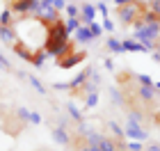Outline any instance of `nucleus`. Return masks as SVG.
Here are the masks:
<instances>
[{
    "label": "nucleus",
    "mask_w": 160,
    "mask_h": 151,
    "mask_svg": "<svg viewBox=\"0 0 160 151\" xmlns=\"http://www.w3.org/2000/svg\"><path fill=\"white\" fill-rule=\"evenodd\" d=\"M144 12H147V3L137 0V3H128V5H121L119 7V18L123 23H130V25H142V18H144Z\"/></svg>",
    "instance_id": "nucleus-1"
},
{
    "label": "nucleus",
    "mask_w": 160,
    "mask_h": 151,
    "mask_svg": "<svg viewBox=\"0 0 160 151\" xmlns=\"http://www.w3.org/2000/svg\"><path fill=\"white\" fill-rule=\"evenodd\" d=\"M135 41L144 44L149 50H156L158 46V23H142L135 28Z\"/></svg>",
    "instance_id": "nucleus-2"
},
{
    "label": "nucleus",
    "mask_w": 160,
    "mask_h": 151,
    "mask_svg": "<svg viewBox=\"0 0 160 151\" xmlns=\"http://www.w3.org/2000/svg\"><path fill=\"white\" fill-rule=\"evenodd\" d=\"M123 138H130L135 142H144L149 138V133L144 131V128L140 124H130V121H126V128H123Z\"/></svg>",
    "instance_id": "nucleus-3"
},
{
    "label": "nucleus",
    "mask_w": 160,
    "mask_h": 151,
    "mask_svg": "<svg viewBox=\"0 0 160 151\" xmlns=\"http://www.w3.org/2000/svg\"><path fill=\"white\" fill-rule=\"evenodd\" d=\"M82 60H85V53H76V50H71V53L57 57V67H60V69H71V67H76V64H80Z\"/></svg>",
    "instance_id": "nucleus-4"
},
{
    "label": "nucleus",
    "mask_w": 160,
    "mask_h": 151,
    "mask_svg": "<svg viewBox=\"0 0 160 151\" xmlns=\"http://www.w3.org/2000/svg\"><path fill=\"white\" fill-rule=\"evenodd\" d=\"M12 46H14V53H16L18 57H23L25 62H30V64L34 62V55L39 53V50H37V53H34L32 48H28L25 44H21V41H16V44H12Z\"/></svg>",
    "instance_id": "nucleus-5"
},
{
    "label": "nucleus",
    "mask_w": 160,
    "mask_h": 151,
    "mask_svg": "<svg viewBox=\"0 0 160 151\" xmlns=\"http://www.w3.org/2000/svg\"><path fill=\"white\" fill-rule=\"evenodd\" d=\"M121 50H130V53H147V46L140 44V41H135V39H123L121 41Z\"/></svg>",
    "instance_id": "nucleus-6"
},
{
    "label": "nucleus",
    "mask_w": 160,
    "mask_h": 151,
    "mask_svg": "<svg viewBox=\"0 0 160 151\" xmlns=\"http://www.w3.org/2000/svg\"><path fill=\"white\" fill-rule=\"evenodd\" d=\"M73 37H76V41H78V44H89V41L94 39V37H92V32H89V28H87V25H80L78 30L73 32Z\"/></svg>",
    "instance_id": "nucleus-7"
},
{
    "label": "nucleus",
    "mask_w": 160,
    "mask_h": 151,
    "mask_svg": "<svg viewBox=\"0 0 160 151\" xmlns=\"http://www.w3.org/2000/svg\"><path fill=\"white\" fill-rule=\"evenodd\" d=\"M50 135H53V140L57 142V144H69V133H67V128H62V126H57L50 131Z\"/></svg>",
    "instance_id": "nucleus-8"
},
{
    "label": "nucleus",
    "mask_w": 160,
    "mask_h": 151,
    "mask_svg": "<svg viewBox=\"0 0 160 151\" xmlns=\"http://www.w3.org/2000/svg\"><path fill=\"white\" fill-rule=\"evenodd\" d=\"M80 16H82V21H80V23H87V25H89L92 21H94V16H96V7H94V5H82Z\"/></svg>",
    "instance_id": "nucleus-9"
},
{
    "label": "nucleus",
    "mask_w": 160,
    "mask_h": 151,
    "mask_svg": "<svg viewBox=\"0 0 160 151\" xmlns=\"http://www.w3.org/2000/svg\"><path fill=\"white\" fill-rule=\"evenodd\" d=\"M0 39L5 41V44H14L16 41V34H14V28H9V25H0Z\"/></svg>",
    "instance_id": "nucleus-10"
},
{
    "label": "nucleus",
    "mask_w": 160,
    "mask_h": 151,
    "mask_svg": "<svg viewBox=\"0 0 160 151\" xmlns=\"http://www.w3.org/2000/svg\"><path fill=\"white\" fill-rule=\"evenodd\" d=\"M151 85H153V83H151ZM151 85H149V87H142V85H140V89H137V96H140L142 101H153V98L158 96V92L151 87Z\"/></svg>",
    "instance_id": "nucleus-11"
},
{
    "label": "nucleus",
    "mask_w": 160,
    "mask_h": 151,
    "mask_svg": "<svg viewBox=\"0 0 160 151\" xmlns=\"http://www.w3.org/2000/svg\"><path fill=\"white\" fill-rule=\"evenodd\" d=\"M85 138H87V144H89V147H98V142H101L103 135H98V133H94V131H87Z\"/></svg>",
    "instance_id": "nucleus-12"
},
{
    "label": "nucleus",
    "mask_w": 160,
    "mask_h": 151,
    "mask_svg": "<svg viewBox=\"0 0 160 151\" xmlns=\"http://www.w3.org/2000/svg\"><path fill=\"white\" fill-rule=\"evenodd\" d=\"M96 103H98V94H96V92H89L87 98H85V108L92 110V108H96Z\"/></svg>",
    "instance_id": "nucleus-13"
},
{
    "label": "nucleus",
    "mask_w": 160,
    "mask_h": 151,
    "mask_svg": "<svg viewBox=\"0 0 160 151\" xmlns=\"http://www.w3.org/2000/svg\"><path fill=\"white\" fill-rule=\"evenodd\" d=\"M110 96H112V103H114V105H123V103H126V101H123V94H121L117 87L110 89Z\"/></svg>",
    "instance_id": "nucleus-14"
},
{
    "label": "nucleus",
    "mask_w": 160,
    "mask_h": 151,
    "mask_svg": "<svg viewBox=\"0 0 160 151\" xmlns=\"http://www.w3.org/2000/svg\"><path fill=\"white\" fill-rule=\"evenodd\" d=\"M78 28H80V18H69L67 23H64V30H67L69 34H71V32H76Z\"/></svg>",
    "instance_id": "nucleus-15"
},
{
    "label": "nucleus",
    "mask_w": 160,
    "mask_h": 151,
    "mask_svg": "<svg viewBox=\"0 0 160 151\" xmlns=\"http://www.w3.org/2000/svg\"><path fill=\"white\" fill-rule=\"evenodd\" d=\"M108 48H110L112 53H123V50H121V41H119V39H114V37L108 39Z\"/></svg>",
    "instance_id": "nucleus-16"
},
{
    "label": "nucleus",
    "mask_w": 160,
    "mask_h": 151,
    "mask_svg": "<svg viewBox=\"0 0 160 151\" xmlns=\"http://www.w3.org/2000/svg\"><path fill=\"white\" fill-rule=\"evenodd\" d=\"M108 128L114 133V138H123V128L117 124V121H108Z\"/></svg>",
    "instance_id": "nucleus-17"
},
{
    "label": "nucleus",
    "mask_w": 160,
    "mask_h": 151,
    "mask_svg": "<svg viewBox=\"0 0 160 151\" xmlns=\"http://www.w3.org/2000/svg\"><path fill=\"white\" fill-rule=\"evenodd\" d=\"M28 80H30V85H32V87H34V89L39 92V94H46V87H43V85L39 83V78H34V76H30V78H28Z\"/></svg>",
    "instance_id": "nucleus-18"
},
{
    "label": "nucleus",
    "mask_w": 160,
    "mask_h": 151,
    "mask_svg": "<svg viewBox=\"0 0 160 151\" xmlns=\"http://www.w3.org/2000/svg\"><path fill=\"white\" fill-rule=\"evenodd\" d=\"M67 110H69V114H71V119H76V121L82 119V114H80V110H78L73 103H69V105H67Z\"/></svg>",
    "instance_id": "nucleus-19"
},
{
    "label": "nucleus",
    "mask_w": 160,
    "mask_h": 151,
    "mask_svg": "<svg viewBox=\"0 0 160 151\" xmlns=\"http://www.w3.org/2000/svg\"><path fill=\"white\" fill-rule=\"evenodd\" d=\"M87 28H89V32H92V37H94V39H96V37H101V32H103V28H101L98 23H94V21H92V23L87 25Z\"/></svg>",
    "instance_id": "nucleus-20"
},
{
    "label": "nucleus",
    "mask_w": 160,
    "mask_h": 151,
    "mask_svg": "<svg viewBox=\"0 0 160 151\" xmlns=\"http://www.w3.org/2000/svg\"><path fill=\"white\" fill-rule=\"evenodd\" d=\"M135 80L140 83L142 87H149V85L153 83V80H151V76H144V73H142V76H135Z\"/></svg>",
    "instance_id": "nucleus-21"
},
{
    "label": "nucleus",
    "mask_w": 160,
    "mask_h": 151,
    "mask_svg": "<svg viewBox=\"0 0 160 151\" xmlns=\"http://www.w3.org/2000/svg\"><path fill=\"white\" fill-rule=\"evenodd\" d=\"M64 9H67L69 18H78V14H80V9H78L76 5H67V7H64Z\"/></svg>",
    "instance_id": "nucleus-22"
},
{
    "label": "nucleus",
    "mask_w": 160,
    "mask_h": 151,
    "mask_svg": "<svg viewBox=\"0 0 160 151\" xmlns=\"http://www.w3.org/2000/svg\"><path fill=\"white\" fill-rule=\"evenodd\" d=\"M123 149H128V151H142V142H135V140H130Z\"/></svg>",
    "instance_id": "nucleus-23"
},
{
    "label": "nucleus",
    "mask_w": 160,
    "mask_h": 151,
    "mask_svg": "<svg viewBox=\"0 0 160 151\" xmlns=\"http://www.w3.org/2000/svg\"><path fill=\"white\" fill-rule=\"evenodd\" d=\"M28 121H30V124H41V114L39 112H30L28 114Z\"/></svg>",
    "instance_id": "nucleus-24"
},
{
    "label": "nucleus",
    "mask_w": 160,
    "mask_h": 151,
    "mask_svg": "<svg viewBox=\"0 0 160 151\" xmlns=\"http://www.w3.org/2000/svg\"><path fill=\"white\" fill-rule=\"evenodd\" d=\"M50 7H53V9H64V7H67V3H64V0H50Z\"/></svg>",
    "instance_id": "nucleus-25"
},
{
    "label": "nucleus",
    "mask_w": 160,
    "mask_h": 151,
    "mask_svg": "<svg viewBox=\"0 0 160 151\" xmlns=\"http://www.w3.org/2000/svg\"><path fill=\"white\" fill-rule=\"evenodd\" d=\"M103 30H108V32H112V30H114V23H112V21L108 18V16L103 18Z\"/></svg>",
    "instance_id": "nucleus-26"
},
{
    "label": "nucleus",
    "mask_w": 160,
    "mask_h": 151,
    "mask_svg": "<svg viewBox=\"0 0 160 151\" xmlns=\"http://www.w3.org/2000/svg\"><path fill=\"white\" fill-rule=\"evenodd\" d=\"M28 114H30V110H25V108H18V110H16V117L23 119V121L28 119Z\"/></svg>",
    "instance_id": "nucleus-27"
},
{
    "label": "nucleus",
    "mask_w": 160,
    "mask_h": 151,
    "mask_svg": "<svg viewBox=\"0 0 160 151\" xmlns=\"http://www.w3.org/2000/svg\"><path fill=\"white\" fill-rule=\"evenodd\" d=\"M0 69H5V71H9V69H12V64L5 60V55H2V53H0Z\"/></svg>",
    "instance_id": "nucleus-28"
},
{
    "label": "nucleus",
    "mask_w": 160,
    "mask_h": 151,
    "mask_svg": "<svg viewBox=\"0 0 160 151\" xmlns=\"http://www.w3.org/2000/svg\"><path fill=\"white\" fill-rule=\"evenodd\" d=\"M117 78H119V83H126V80H130V73H126V71H121V73H119Z\"/></svg>",
    "instance_id": "nucleus-29"
},
{
    "label": "nucleus",
    "mask_w": 160,
    "mask_h": 151,
    "mask_svg": "<svg viewBox=\"0 0 160 151\" xmlns=\"http://www.w3.org/2000/svg\"><path fill=\"white\" fill-rule=\"evenodd\" d=\"M96 14H103V16H108V7H105V5H96Z\"/></svg>",
    "instance_id": "nucleus-30"
},
{
    "label": "nucleus",
    "mask_w": 160,
    "mask_h": 151,
    "mask_svg": "<svg viewBox=\"0 0 160 151\" xmlns=\"http://www.w3.org/2000/svg\"><path fill=\"white\" fill-rule=\"evenodd\" d=\"M114 3L121 7V5H128V3H137V0H114Z\"/></svg>",
    "instance_id": "nucleus-31"
},
{
    "label": "nucleus",
    "mask_w": 160,
    "mask_h": 151,
    "mask_svg": "<svg viewBox=\"0 0 160 151\" xmlns=\"http://www.w3.org/2000/svg\"><path fill=\"white\" fill-rule=\"evenodd\" d=\"M149 151H160V147H158V144H151V149H149Z\"/></svg>",
    "instance_id": "nucleus-32"
}]
</instances>
